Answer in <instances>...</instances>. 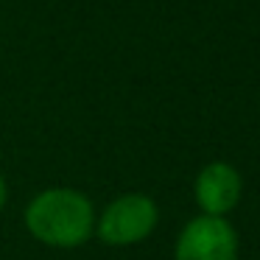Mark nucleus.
<instances>
[{"label":"nucleus","instance_id":"7ed1b4c3","mask_svg":"<svg viewBox=\"0 0 260 260\" xmlns=\"http://www.w3.org/2000/svg\"><path fill=\"white\" fill-rule=\"evenodd\" d=\"M238 232L226 218L196 215L185 224L174 246V260H235Z\"/></svg>","mask_w":260,"mask_h":260},{"label":"nucleus","instance_id":"39448f33","mask_svg":"<svg viewBox=\"0 0 260 260\" xmlns=\"http://www.w3.org/2000/svg\"><path fill=\"white\" fill-rule=\"evenodd\" d=\"M6 179H3V176H0V210H3V204H6Z\"/></svg>","mask_w":260,"mask_h":260},{"label":"nucleus","instance_id":"f03ea898","mask_svg":"<svg viewBox=\"0 0 260 260\" xmlns=\"http://www.w3.org/2000/svg\"><path fill=\"white\" fill-rule=\"evenodd\" d=\"M159 221V207L146 193H123L112 199L95 218V232L107 246H135L146 241Z\"/></svg>","mask_w":260,"mask_h":260},{"label":"nucleus","instance_id":"20e7f679","mask_svg":"<svg viewBox=\"0 0 260 260\" xmlns=\"http://www.w3.org/2000/svg\"><path fill=\"white\" fill-rule=\"evenodd\" d=\"M241 193H243L241 174L235 171V165L224 162V159L207 162L196 174V182H193V196H196V204L202 210V215H218V218H224L241 202Z\"/></svg>","mask_w":260,"mask_h":260},{"label":"nucleus","instance_id":"f257e3e1","mask_svg":"<svg viewBox=\"0 0 260 260\" xmlns=\"http://www.w3.org/2000/svg\"><path fill=\"white\" fill-rule=\"evenodd\" d=\"M95 207L81 190L48 187L25 207V226L40 243L53 249H76L95 232Z\"/></svg>","mask_w":260,"mask_h":260}]
</instances>
